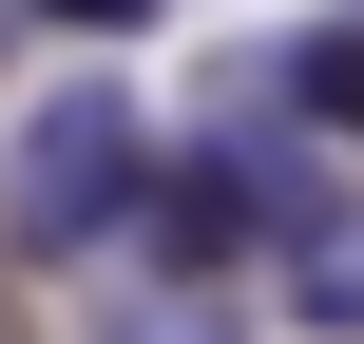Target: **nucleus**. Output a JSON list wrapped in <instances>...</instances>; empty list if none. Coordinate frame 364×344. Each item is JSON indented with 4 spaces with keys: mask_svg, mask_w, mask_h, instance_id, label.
I'll list each match as a JSON object with an SVG mask.
<instances>
[{
    "mask_svg": "<svg viewBox=\"0 0 364 344\" xmlns=\"http://www.w3.org/2000/svg\"><path fill=\"white\" fill-rule=\"evenodd\" d=\"M0 344H19V268H0Z\"/></svg>",
    "mask_w": 364,
    "mask_h": 344,
    "instance_id": "obj_5",
    "label": "nucleus"
},
{
    "mask_svg": "<svg viewBox=\"0 0 364 344\" xmlns=\"http://www.w3.org/2000/svg\"><path fill=\"white\" fill-rule=\"evenodd\" d=\"M288 326H326V344H364V192H326V211L288 230Z\"/></svg>",
    "mask_w": 364,
    "mask_h": 344,
    "instance_id": "obj_2",
    "label": "nucleus"
},
{
    "mask_svg": "<svg viewBox=\"0 0 364 344\" xmlns=\"http://www.w3.org/2000/svg\"><path fill=\"white\" fill-rule=\"evenodd\" d=\"M269 96H288V115H326V134H364V19L288 38V57H269Z\"/></svg>",
    "mask_w": 364,
    "mask_h": 344,
    "instance_id": "obj_4",
    "label": "nucleus"
},
{
    "mask_svg": "<svg viewBox=\"0 0 364 344\" xmlns=\"http://www.w3.org/2000/svg\"><path fill=\"white\" fill-rule=\"evenodd\" d=\"M0 38H19V0H0Z\"/></svg>",
    "mask_w": 364,
    "mask_h": 344,
    "instance_id": "obj_6",
    "label": "nucleus"
},
{
    "mask_svg": "<svg viewBox=\"0 0 364 344\" xmlns=\"http://www.w3.org/2000/svg\"><path fill=\"white\" fill-rule=\"evenodd\" d=\"M77 344H250V326H230V287H192V268H134V287H115Z\"/></svg>",
    "mask_w": 364,
    "mask_h": 344,
    "instance_id": "obj_3",
    "label": "nucleus"
},
{
    "mask_svg": "<svg viewBox=\"0 0 364 344\" xmlns=\"http://www.w3.org/2000/svg\"><path fill=\"white\" fill-rule=\"evenodd\" d=\"M134 172H154L134 96H115V77H38V96L0 115V268H77V249H115Z\"/></svg>",
    "mask_w": 364,
    "mask_h": 344,
    "instance_id": "obj_1",
    "label": "nucleus"
}]
</instances>
